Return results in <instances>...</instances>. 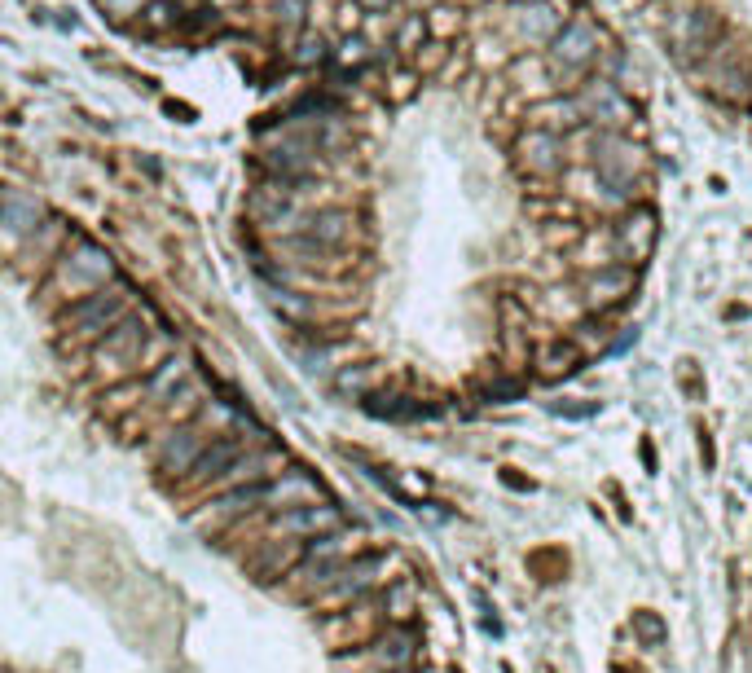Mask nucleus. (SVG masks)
Here are the masks:
<instances>
[{
  "instance_id": "18",
  "label": "nucleus",
  "mask_w": 752,
  "mask_h": 673,
  "mask_svg": "<svg viewBox=\"0 0 752 673\" xmlns=\"http://www.w3.org/2000/svg\"><path fill=\"white\" fill-rule=\"evenodd\" d=\"M629 286H634V273H616V269L594 273V278H590V304L599 308L607 300H616L621 291H629Z\"/></svg>"
},
{
  "instance_id": "6",
  "label": "nucleus",
  "mask_w": 752,
  "mask_h": 673,
  "mask_svg": "<svg viewBox=\"0 0 752 673\" xmlns=\"http://www.w3.org/2000/svg\"><path fill=\"white\" fill-rule=\"evenodd\" d=\"M599 58V27L590 18H572L550 36V62L563 71H581Z\"/></svg>"
},
{
  "instance_id": "20",
  "label": "nucleus",
  "mask_w": 752,
  "mask_h": 673,
  "mask_svg": "<svg viewBox=\"0 0 752 673\" xmlns=\"http://www.w3.org/2000/svg\"><path fill=\"white\" fill-rule=\"evenodd\" d=\"M291 62L295 66H322V62H330V44H326V36L322 31H300V40H295V53H291Z\"/></svg>"
},
{
  "instance_id": "12",
  "label": "nucleus",
  "mask_w": 752,
  "mask_h": 673,
  "mask_svg": "<svg viewBox=\"0 0 752 673\" xmlns=\"http://www.w3.org/2000/svg\"><path fill=\"white\" fill-rule=\"evenodd\" d=\"M515 154H519V163H524L528 172H537V176H555L559 163H563L559 137H555V132H546V128H528L524 137L515 141Z\"/></svg>"
},
{
  "instance_id": "21",
  "label": "nucleus",
  "mask_w": 752,
  "mask_h": 673,
  "mask_svg": "<svg viewBox=\"0 0 752 673\" xmlns=\"http://www.w3.org/2000/svg\"><path fill=\"white\" fill-rule=\"evenodd\" d=\"M269 304L278 308L282 317H291V322H308V317L317 313L308 295H300V291H286V286H273V291H269Z\"/></svg>"
},
{
  "instance_id": "4",
  "label": "nucleus",
  "mask_w": 752,
  "mask_h": 673,
  "mask_svg": "<svg viewBox=\"0 0 752 673\" xmlns=\"http://www.w3.org/2000/svg\"><path fill=\"white\" fill-rule=\"evenodd\" d=\"M40 216H44V207L36 203L31 194H5L0 198V251H22L27 242H36L40 234Z\"/></svg>"
},
{
  "instance_id": "22",
  "label": "nucleus",
  "mask_w": 752,
  "mask_h": 673,
  "mask_svg": "<svg viewBox=\"0 0 752 673\" xmlns=\"http://www.w3.org/2000/svg\"><path fill=\"white\" fill-rule=\"evenodd\" d=\"M581 366V348L577 344H550L541 352V374H550V379H559V374L577 370Z\"/></svg>"
},
{
  "instance_id": "17",
  "label": "nucleus",
  "mask_w": 752,
  "mask_h": 673,
  "mask_svg": "<svg viewBox=\"0 0 752 673\" xmlns=\"http://www.w3.org/2000/svg\"><path fill=\"white\" fill-rule=\"evenodd\" d=\"M137 18H141V31H146V36H163V31L181 27V5H176V0H146Z\"/></svg>"
},
{
  "instance_id": "25",
  "label": "nucleus",
  "mask_w": 752,
  "mask_h": 673,
  "mask_svg": "<svg viewBox=\"0 0 752 673\" xmlns=\"http://www.w3.org/2000/svg\"><path fill=\"white\" fill-rule=\"evenodd\" d=\"M141 5L146 0H97V9L110 18V22H128V18H137L141 14Z\"/></svg>"
},
{
  "instance_id": "15",
  "label": "nucleus",
  "mask_w": 752,
  "mask_h": 673,
  "mask_svg": "<svg viewBox=\"0 0 752 673\" xmlns=\"http://www.w3.org/2000/svg\"><path fill=\"white\" fill-rule=\"evenodd\" d=\"M559 9H563V0H528V5L519 9V31H524L528 40L555 36L563 22H568V18L559 14Z\"/></svg>"
},
{
  "instance_id": "28",
  "label": "nucleus",
  "mask_w": 752,
  "mask_h": 673,
  "mask_svg": "<svg viewBox=\"0 0 752 673\" xmlns=\"http://www.w3.org/2000/svg\"><path fill=\"white\" fill-rule=\"evenodd\" d=\"M207 5H212L216 14H234V9L242 5V0H207Z\"/></svg>"
},
{
  "instance_id": "2",
  "label": "nucleus",
  "mask_w": 752,
  "mask_h": 673,
  "mask_svg": "<svg viewBox=\"0 0 752 673\" xmlns=\"http://www.w3.org/2000/svg\"><path fill=\"white\" fill-rule=\"evenodd\" d=\"M146 339H150L146 322H141V317H132V313H124L115 326L97 335L93 366L97 370H110V374H132L141 361H146Z\"/></svg>"
},
{
  "instance_id": "7",
  "label": "nucleus",
  "mask_w": 752,
  "mask_h": 673,
  "mask_svg": "<svg viewBox=\"0 0 752 673\" xmlns=\"http://www.w3.org/2000/svg\"><path fill=\"white\" fill-rule=\"evenodd\" d=\"M599 154H594V163H599V172H603V181L607 185H629L638 172H643V154H638L634 146H629L625 137H599V146H594Z\"/></svg>"
},
{
  "instance_id": "1",
  "label": "nucleus",
  "mask_w": 752,
  "mask_h": 673,
  "mask_svg": "<svg viewBox=\"0 0 752 673\" xmlns=\"http://www.w3.org/2000/svg\"><path fill=\"white\" fill-rule=\"evenodd\" d=\"M106 282H115V256H110L102 242L75 234L58 256H53L49 291L62 295V300H80V295L97 291V286H106Z\"/></svg>"
},
{
  "instance_id": "19",
  "label": "nucleus",
  "mask_w": 752,
  "mask_h": 673,
  "mask_svg": "<svg viewBox=\"0 0 752 673\" xmlns=\"http://www.w3.org/2000/svg\"><path fill=\"white\" fill-rule=\"evenodd\" d=\"M185 379H190V357H168L150 379V396H172Z\"/></svg>"
},
{
  "instance_id": "5",
  "label": "nucleus",
  "mask_w": 752,
  "mask_h": 673,
  "mask_svg": "<svg viewBox=\"0 0 752 673\" xmlns=\"http://www.w3.org/2000/svg\"><path fill=\"white\" fill-rule=\"evenodd\" d=\"M717 36H722V27H717V18L709 9H682V14L669 22V44L682 62H700L717 44Z\"/></svg>"
},
{
  "instance_id": "14",
  "label": "nucleus",
  "mask_w": 752,
  "mask_h": 673,
  "mask_svg": "<svg viewBox=\"0 0 752 673\" xmlns=\"http://www.w3.org/2000/svg\"><path fill=\"white\" fill-rule=\"evenodd\" d=\"M207 440L194 432V427H181V432H172L168 440H163L159 449V471H168V476H185V471L194 467V458L203 454Z\"/></svg>"
},
{
  "instance_id": "10",
  "label": "nucleus",
  "mask_w": 752,
  "mask_h": 673,
  "mask_svg": "<svg viewBox=\"0 0 752 673\" xmlns=\"http://www.w3.org/2000/svg\"><path fill=\"white\" fill-rule=\"evenodd\" d=\"M651 247H656V216H651L647 207H638V212H629L621 225H616V251H621V260H629V264H643L651 256Z\"/></svg>"
},
{
  "instance_id": "9",
  "label": "nucleus",
  "mask_w": 752,
  "mask_h": 673,
  "mask_svg": "<svg viewBox=\"0 0 752 673\" xmlns=\"http://www.w3.org/2000/svg\"><path fill=\"white\" fill-rule=\"evenodd\" d=\"M352 225H357V220H352V212H344V207H322V212H308L295 234L313 238L317 247H326V251H339V247H348Z\"/></svg>"
},
{
  "instance_id": "11",
  "label": "nucleus",
  "mask_w": 752,
  "mask_h": 673,
  "mask_svg": "<svg viewBox=\"0 0 752 673\" xmlns=\"http://www.w3.org/2000/svg\"><path fill=\"white\" fill-rule=\"evenodd\" d=\"M344 524V515L335 511V506H317V502H304V506H286L278 515V533H300V537H317V533H335V528Z\"/></svg>"
},
{
  "instance_id": "3",
  "label": "nucleus",
  "mask_w": 752,
  "mask_h": 673,
  "mask_svg": "<svg viewBox=\"0 0 752 673\" xmlns=\"http://www.w3.org/2000/svg\"><path fill=\"white\" fill-rule=\"evenodd\" d=\"M128 313V291L124 286H97V291L80 295V300L66 304L62 313V330H71V335H102V330H110L119 322V317Z\"/></svg>"
},
{
  "instance_id": "13",
  "label": "nucleus",
  "mask_w": 752,
  "mask_h": 673,
  "mask_svg": "<svg viewBox=\"0 0 752 673\" xmlns=\"http://www.w3.org/2000/svg\"><path fill=\"white\" fill-rule=\"evenodd\" d=\"M317 498H322V484L304 471H286V480L260 484V506H304Z\"/></svg>"
},
{
  "instance_id": "23",
  "label": "nucleus",
  "mask_w": 752,
  "mask_h": 673,
  "mask_svg": "<svg viewBox=\"0 0 752 673\" xmlns=\"http://www.w3.org/2000/svg\"><path fill=\"white\" fill-rule=\"evenodd\" d=\"M330 58H335L339 66H344V71H352V66H366V62H370V40L352 31V36L339 40V49L330 53Z\"/></svg>"
},
{
  "instance_id": "8",
  "label": "nucleus",
  "mask_w": 752,
  "mask_h": 673,
  "mask_svg": "<svg viewBox=\"0 0 752 673\" xmlns=\"http://www.w3.org/2000/svg\"><path fill=\"white\" fill-rule=\"evenodd\" d=\"M242 449H247V440H242V436L212 440V445H203V454L194 458V467L185 471V480H190V484H220V476H225V471L242 458Z\"/></svg>"
},
{
  "instance_id": "26",
  "label": "nucleus",
  "mask_w": 752,
  "mask_h": 673,
  "mask_svg": "<svg viewBox=\"0 0 752 673\" xmlns=\"http://www.w3.org/2000/svg\"><path fill=\"white\" fill-rule=\"evenodd\" d=\"M308 0H278V27L286 22V31H304Z\"/></svg>"
},
{
  "instance_id": "16",
  "label": "nucleus",
  "mask_w": 752,
  "mask_h": 673,
  "mask_svg": "<svg viewBox=\"0 0 752 673\" xmlns=\"http://www.w3.org/2000/svg\"><path fill=\"white\" fill-rule=\"evenodd\" d=\"M581 110L590 119H599V124H616V119L625 115V97L616 93V84H607V80H594L590 88H585V97H581Z\"/></svg>"
},
{
  "instance_id": "29",
  "label": "nucleus",
  "mask_w": 752,
  "mask_h": 673,
  "mask_svg": "<svg viewBox=\"0 0 752 673\" xmlns=\"http://www.w3.org/2000/svg\"><path fill=\"white\" fill-rule=\"evenodd\" d=\"M405 5H431V0H405Z\"/></svg>"
},
{
  "instance_id": "27",
  "label": "nucleus",
  "mask_w": 752,
  "mask_h": 673,
  "mask_svg": "<svg viewBox=\"0 0 752 673\" xmlns=\"http://www.w3.org/2000/svg\"><path fill=\"white\" fill-rule=\"evenodd\" d=\"M387 5H392V0H357V9H366V14H383Z\"/></svg>"
},
{
  "instance_id": "30",
  "label": "nucleus",
  "mask_w": 752,
  "mask_h": 673,
  "mask_svg": "<svg viewBox=\"0 0 752 673\" xmlns=\"http://www.w3.org/2000/svg\"><path fill=\"white\" fill-rule=\"evenodd\" d=\"M176 5H190V0H176Z\"/></svg>"
},
{
  "instance_id": "24",
  "label": "nucleus",
  "mask_w": 752,
  "mask_h": 673,
  "mask_svg": "<svg viewBox=\"0 0 752 673\" xmlns=\"http://www.w3.org/2000/svg\"><path fill=\"white\" fill-rule=\"evenodd\" d=\"M423 40H427V22L418 18V14H414V18H405V27L396 31V49H401V53H414Z\"/></svg>"
}]
</instances>
